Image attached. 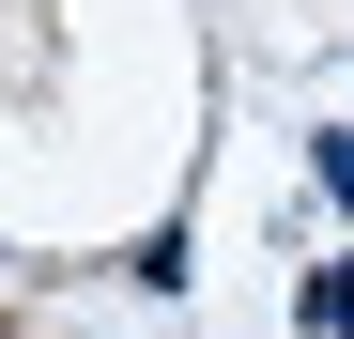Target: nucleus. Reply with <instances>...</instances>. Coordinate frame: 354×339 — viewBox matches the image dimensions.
Returning a JSON list of instances; mask_svg holds the SVG:
<instances>
[{"label": "nucleus", "instance_id": "1", "mask_svg": "<svg viewBox=\"0 0 354 339\" xmlns=\"http://www.w3.org/2000/svg\"><path fill=\"white\" fill-rule=\"evenodd\" d=\"M308 324H324V339H354V277H308Z\"/></svg>", "mask_w": 354, "mask_h": 339}]
</instances>
